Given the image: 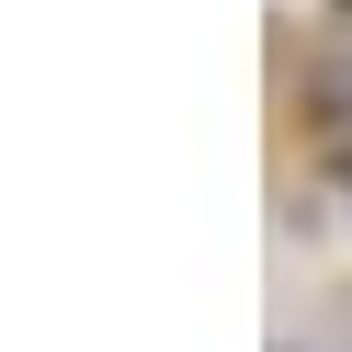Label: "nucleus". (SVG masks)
<instances>
[{
  "instance_id": "obj_1",
  "label": "nucleus",
  "mask_w": 352,
  "mask_h": 352,
  "mask_svg": "<svg viewBox=\"0 0 352 352\" xmlns=\"http://www.w3.org/2000/svg\"><path fill=\"white\" fill-rule=\"evenodd\" d=\"M296 102H307V148H318V170L352 193V0L318 12L307 69H296Z\"/></svg>"
}]
</instances>
